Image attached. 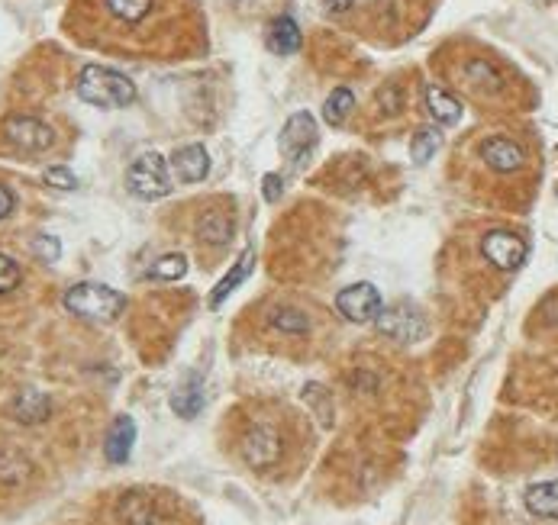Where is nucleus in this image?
<instances>
[{
  "label": "nucleus",
  "mask_w": 558,
  "mask_h": 525,
  "mask_svg": "<svg viewBox=\"0 0 558 525\" xmlns=\"http://www.w3.org/2000/svg\"><path fill=\"white\" fill-rule=\"evenodd\" d=\"M71 17L91 46L136 55H175L197 36L194 0H78Z\"/></svg>",
  "instance_id": "nucleus-1"
},
{
  "label": "nucleus",
  "mask_w": 558,
  "mask_h": 525,
  "mask_svg": "<svg viewBox=\"0 0 558 525\" xmlns=\"http://www.w3.org/2000/svg\"><path fill=\"white\" fill-rule=\"evenodd\" d=\"M78 97L100 110H123L136 100V84L113 68L88 65L78 75Z\"/></svg>",
  "instance_id": "nucleus-2"
},
{
  "label": "nucleus",
  "mask_w": 558,
  "mask_h": 525,
  "mask_svg": "<svg viewBox=\"0 0 558 525\" xmlns=\"http://www.w3.org/2000/svg\"><path fill=\"white\" fill-rule=\"evenodd\" d=\"M65 306L91 323H113L126 310V297L104 284H75L65 294Z\"/></svg>",
  "instance_id": "nucleus-3"
},
{
  "label": "nucleus",
  "mask_w": 558,
  "mask_h": 525,
  "mask_svg": "<svg viewBox=\"0 0 558 525\" xmlns=\"http://www.w3.org/2000/svg\"><path fill=\"white\" fill-rule=\"evenodd\" d=\"M126 187H130L139 200H162L171 191L165 158L159 152H142L130 165V171H126Z\"/></svg>",
  "instance_id": "nucleus-4"
},
{
  "label": "nucleus",
  "mask_w": 558,
  "mask_h": 525,
  "mask_svg": "<svg viewBox=\"0 0 558 525\" xmlns=\"http://www.w3.org/2000/svg\"><path fill=\"white\" fill-rule=\"evenodd\" d=\"M242 458H246L252 468H271V464H278L284 442H281V432L275 426H268V422H259V426H252L246 435H242Z\"/></svg>",
  "instance_id": "nucleus-5"
},
{
  "label": "nucleus",
  "mask_w": 558,
  "mask_h": 525,
  "mask_svg": "<svg viewBox=\"0 0 558 525\" xmlns=\"http://www.w3.org/2000/svg\"><path fill=\"white\" fill-rule=\"evenodd\" d=\"M317 136H320L317 133V120H313L307 110L294 113L291 120L284 123V129H281V152H284V158L294 162V165H304L310 149L317 145Z\"/></svg>",
  "instance_id": "nucleus-6"
},
{
  "label": "nucleus",
  "mask_w": 558,
  "mask_h": 525,
  "mask_svg": "<svg viewBox=\"0 0 558 525\" xmlns=\"http://www.w3.org/2000/svg\"><path fill=\"white\" fill-rule=\"evenodd\" d=\"M336 310L349 319V323H371L378 319V313L384 310V300L378 294L375 284H352L346 290H339L336 297Z\"/></svg>",
  "instance_id": "nucleus-7"
},
{
  "label": "nucleus",
  "mask_w": 558,
  "mask_h": 525,
  "mask_svg": "<svg viewBox=\"0 0 558 525\" xmlns=\"http://www.w3.org/2000/svg\"><path fill=\"white\" fill-rule=\"evenodd\" d=\"M4 139L23 152H46L52 149L55 133H52V126L33 120V116H13V120L4 123Z\"/></svg>",
  "instance_id": "nucleus-8"
},
{
  "label": "nucleus",
  "mask_w": 558,
  "mask_h": 525,
  "mask_svg": "<svg viewBox=\"0 0 558 525\" xmlns=\"http://www.w3.org/2000/svg\"><path fill=\"white\" fill-rule=\"evenodd\" d=\"M378 329L397 342H417L426 332V323H423L420 310H413L410 303H394V306H388V310L378 313Z\"/></svg>",
  "instance_id": "nucleus-9"
},
{
  "label": "nucleus",
  "mask_w": 558,
  "mask_h": 525,
  "mask_svg": "<svg viewBox=\"0 0 558 525\" xmlns=\"http://www.w3.org/2000/svg\"><path fill=\"white\" fill-rule=\"evenodd\" d=\"M484 255H488V261L497 271H517L526 258V245L523 239L513 236V232L494 229L484 236Z\"/></svg>",
  "instance_id": "nucleus-10"
},
{
  "label": "nucleus",
  "mask_w": 558,
  "mask_h": 525,
  "mask_svg": "<svg viewBox=\"0 0 558 525\" xmlns=\"http://www.w3.org/2000/svg\"><path fill=\"white\" fill-rule=\"evenodd\" d=\"M481 158H484V165H488L491 171H497V174H513V171L523 168V149L507 136L484 139Z\"/></svg>",
  "instance_id": "nucleus-11"
},
{
  "label": "nucleus",
  "mask_w": 558,
  "mask_h": 525,
  "mask_svg": "<svg viewBox=\"0 0 558 525\" xmlns=\"http://www.w3.org/2000/svg\"><path fill=\"white\" fill-rule=\"evenodd\" d=\"M133 445H136V422L133 416H117L113 419V426L107 429V439H104V455L110 464H126L133 455Z\"/></svg>",
  "instance_id": "nucleus-12"
},
{
  "label": "nucleus",
  "mask_w": 558,
  "mask_h": 525,
  "mask_svg": "<svg viewBox=\"0 0 558 525\" xmlns=\"http://www.w3.org/2000/svg\"><path fill=\"white\" fill-rule=\"evenodd\" d=\"M459 78H462V84L468 87V91L478 94V97L504 91V78H500V71L491 62H484V58H471V62H465Z\"/></svg>",
  "instance_id": "nucleus-13"
},
{
  "label": "nucleus",
  "mask_w": 558,
  "mask_h": 525,
  "mask_svg": "<svg viewBox=\"0 0 558 525\" xmlns=\"http://www.w3.org/2000/svg\"><path fill=\"white\" fill-rule=\"evenodd\" d=\"M171 165H175L178 178L184 184H197L207 178L210 171V155L204 145H184V149H178L175 155H171Z\"/></svg>",
  "instance_id": "nucleus-14"
},
{
  "label": "nucleus",
  "mask_w": 558,
  "mask_h": 525,
  "mask_svg": "<svg viewBox=\"0 0 558 525\" xmlns=\"http://www.w3.org/2000/svg\"><path fill=\"white\" fill-rule=\"evenodd\" d=\"M171 410H175L181 419H194L200 410H204V381L197 374H188L184 381L171 393Z\"/></svg>",
  "instance_id": "nucleus-15"
},
{
  "label": "nucleus",
  "mask_w": 558,
  "mask_h": 525,
  "mask_svg": "<svg viewBox=\"0 0 558 525\" xmlns=\"http://www.w3.org/2000/svg\"><path fill=\"white\" fill-rule=\"evenodd\" d=\"M49 397L36 387H26L17 400H13V419L23 422V426H39V422L49 419Z\"/></svg>",
  "instance_id": "nucleus-16"
},
{
  "label": "nucleus",
  "mask_w": 558,
  "mask_h": 525,
  "mask_svg": "<svg viewBox=\"0 0 558 525\" xmlns=\"http://www.w3.org/2000/svg\"><path fill=\"white\" fill-rule=\"evenodd\" d=\"M120 519L126 525H155V503L146 490H133L120 500Z\"/></svg>",
  "instance_id": "nucleus-17"
},
{
  "label": "nucleus",
  "mask_w": 558,
  "mask_h": 525,
  "mask_svg": "<svg viewBox=\"0 0 558 525\" xmlns=\"http://www.w3.org/2000/svg\"><path fill=\"white\" fill-rule=\"evenodd\" d=\"M252 268H255V249H246V252H242V258L230 268V274H226L223 281H220L217 287H213V294H210V306H213V310H217V306H220L226 297H230L242 281H246V277L252 274Z\"/></svg>",
  "instance_id": "nucleus-18"
},
{
  "label": "nucleus",
  "mask_w": 558,
  "mask_h": 525,
  "mask_svg": "<svg viewBox=\"0 0 558 525\" xmlns=\"http://www.w3.org/2000/svg\"><path fill=\"white\" fill-rule=\"evenodd\" d=\"M426 107H429V113H433V120L442 126H455L462 120V104L436 84L426 87Z\"/></svg>",
  "instance_id": "nucleus-19"
},
{
  "label": "nucleus",
  "mask_w": 558,
  "mask_h": 525,
  "mask_svg": "<svg viewBox=\"0 0 558 525\" xmlns=\"http://www.w3.org/2000/svg\"><path fill=\"white\" fill-rule=\"evenodd\" d=\"M526 509L542 519H558V480H546L526 490Z\"/></svg>",
  "instance_id": "nucleus-20"
},
{
  "label": "nucleus",
  "mask_w": 558,
  "mask_h": 525,
  "mask_svg": "<svg viewBox=\"0 0 558 525\" xmlns=\"http://www.w3.org/2000/svg\"><path fill=\"white\" fill-rule=\"evenodd\" d=\"M300 29L291 17H278L275 23L268 26V49L278 55H294L300 49Z\"/></svg>",
  "instance_id": "nucleus-21"
},
{
  "label": "nucleus",
  "mask_w": 558,
  "mask_h": 525,
  "mask_svg": "<svg viewBox=\"0 0 558 525\" xmlns=\"http://www.w3.org/2000/svg\"><path fill=\"white\" fill-rule=\"evenodd\" d=\"M200 236H204V242L220 249V245L233 239V220L220 210H210V213H204V220H200Z\"/></svg>",
  "instance_id": "nucleus-22"
},
{
  "label": "nucleus",
  "mask_w": 558,
  "mask_h": 525,
  "mask_svg": "<svg viewBox=\"0 0 558 525\" xmlns=\"http://www.w3.org/2000/svg\"><path fill=\"white\" fill-rule=\"evenodd\" d=\"M352 110H355V94L349 91V87H336L333 97L326 100L323 116H326V123H342Z\"/></svg>",
  "instance_id": "nucleus-23"
},
{
  "label": "nucleus",
  "mask_w": 558,
  "mask_h": 525,
  "mask_svg": "<svg viewBox=\"0 0 558 525\" xmlns=\"http://www.w3.org/2000/svg\"><path fill=\"white\" fill-rule=\"evenodd\" d=\"M184 271H188V258L171 252V255H162L155 265L149 268V277H155V281H178V277H184Z\"/></svg>",
  "instance_id": "nucleus-24"
},
{
  "label": "nucleus",
  "mask_w": 558,
  "mask_h": 525,
  "mask_svg": "<svg viewBox=\"0 0 558 525\" xmlns=\"http://www.w3.org/2000/svg\"><path fill=\"white\" fill-rule=\"evenodd\" d=\"M436 149H439V133H436V129H420V133L413 136V142H410L413 165H426L429 158L436 155Z\"/></svg>",
  "instance_id": "nucleus-25"
},
{
  "label": "nucleus",
  "mask_w": 558,
  "mask_h": 525,
  "mask_svg": "<svg viewBox=\"0 0 558 525\" xmlns=\"http://www.w3.org/2000/svg\"><path fill=\"white\" fill-rule=\"evenodd\" d=\"M271 326L288 332V335H300L310 329V319L300 313V310H291V306H281V310L271 313Z\"/></svg>",
  "instance_id": "nucleus-26"
},
{
  "label": "nucleus",
  "mask_w": 558,
  "mask_h": 525,
  "mask_svg": "<svg viewBox=\"0 0 558 525\" xmlns=\"http://www.w3.org/2000/svg\"><path fill=\"white\" fill-rule=\"evenodd\" d=\"M23 281V271L20 265L13 261L10 255H0V294H10V290H17Z\"/></svg>",
  "instance_id": "nucleus-27"
},
{
  "label": "nucleus",
  "mask_w": 558,
  "mask_h": 525,
  "mask_svg": "<svg viewBox=\"0 0 558 525\" xmlns=\"http://www.w3.org/2000/svg\"><path fill=\"white\" fill-rule=\"evenodd\" d=\"M46 184L49 187H59V191H71L78 181H75V171H68L65 165H55L46 171Z\"/></svg>",
  "instance_id": "nucleus-28"
},
{
  "label": "nucleus",
  "mask_w": 558,
  "mask_h": 525,
  "mask_svg": "<svg viewBox=\"0 0 558 525\" xmlns=\"http://www.w3.org/2000/svg\"><path fill=\"white\" fill-rule=\"evenodd\" d=\"M33 245H36V255H39V258H46V261H59V255H62L59 239H52V236H39Z\"/></svg>",
  "instance_id": "nucleus-29"
},
{
  "label": "nucleus",
  "mask_w": 558,
  "mask_h": 525,
  "mask_svg": "<svg viewBox=\"0 0 558 525\" xmlns=\"http://www.w3.org/2000/svg\"><path fill=\"white\" fill-rule=\"evenodd\" d=\"M262 191H265V197H268V200H278V197H281L284 184H281V178H278V174H265V181H262Z\"/></svg>",
  "instance_id": "nucleus-30"
},
{
  "label": "nucleus",
  "mask_w": 558,
  "mask_h": 525,
  "mask_svg": "<svg viewBox=\"0 0 558 525\" xmlns=\"http://www.w3.org/2000/svg\"><path fill=\"white\" fill-rule=\"evenodd\" d=\"M13 207H17V200H13V194L7 191L4 184H0V223H4L7 216L13 213Z\"/></svg>",
  "instance_id": "nucleus-31"
},
{
  "label": "nucleus",
  "mask_w": 558,
  "mask_h": 525,
  "mask_svg": "<svg viewBox=\"0 0 558 525\" xmlns=\"http://www.w3.org/2000/svg\"><path fill=\"white\" fill-rule=\"evenodd\" d=\"M323 4L333 10V13H346L352 7V0H323Z\"/></svg>",
  "instance_id": "nucleus-32"
}]
</instances>
